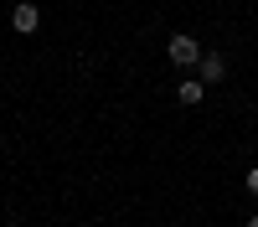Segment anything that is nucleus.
Instances as JSON below:
<instances>
[{"label":"nucleus","mask_w":258,"mask_h":227,"mask_svg":"<svg viewBox=\"0 0 258 227\" xmlns=\"http://www.w3.org/2000/svg\"><path fill=\"white\" fill-rule=\"evenodd\" d=\"M6 227H21V222H6Z\"/></svg>","instance_id":"nucleus-7"},{"label":"nucleus","mask_w":258,"mask_h":227,"mask_svg":"<svg viewBox=\"0 0 258 227\" xmlns=\"http://www.w3.org/2000/svg\"><path fill=\"white\" fill-rule=\"evenodd\" d=\"M248 191L258 196V165H253V171H248Z\"/></svg>","instance_id":"nucleus-5"},{"label":"nucleus","mask_w":258,"mask_h":227,"mask_svg":"<svg viewBox=\"0 0 258 227\" xmlns=\"http://www.w3.org/2000/svg\"><path fill=\"white\" fill-rule=\"evenodd\" d=\"M197 72H202V83H222V78H227V62H222L217 52H207V57L197 62Z\"/></svg>","instance_id":"nucleus-3"},{"label":"nucleus","mask_w":258,"mask_h":227,"mask_svg":"<svg viewBox=\"0 0 258 227\" xmlns=\"http://www.w3.org/2000/svg\"><path fill=\"white\" fill-rule=\"evenodd\" d=\"M202 93H207V88H202V78H186L181 88H176V98H181V103H202Z\"/></svg>","instance_id":"nucleus-4"},{"label":"nucleus","mask_w":258,"mask_h":227,"mask_svg":"<svg viewBox=\"0 0 258 227\" xmlns=\"http://www.w3.org/2000/svg\"><path fill=\"white\" fill-rule=\"evenodd\" d=\"M248 227H258V217H253V222H248Z\"/></svg>","instance_id":"nucleus-6"},{"label":"nucleus","mask_w":258,"mask_h":227,"mask_svg":"<svg viewBox=\"0 0 258 227\" xmlns=\"http://www.w3.org/2000/svg\"><path fill=\"white\" fill-rule=\"evenodd\" d=\"M11 26H16V31H21V36H31V31H36V26H41V11H36V6H31V0H21V6H16V11H11Z\"/></svg>","instance_id":"nucleus-2"},{"label":"nucleus","mask_w":258,"mask_h":227,"mask_svg":"<svg viewBox=\"0 0 258 227\" xmlns=\"http://www.w3.org/2000/svg\"><path fill=\"white\" fill-rule=\"evenodd\" d=\"M165 52H170V62H176V67H197V62L207 57V52L197 47V36H191V31H176V36H170V47H165Z\"/></svg>","instance_id":"nucleus-1"}]
</instances>
